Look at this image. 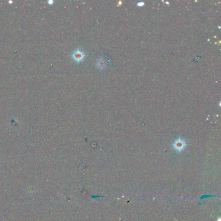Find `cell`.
I'll return each instance as SVG.
<instances>
[{
  "label": "cell",
  "instance_id": "4",
  "mask_svg": "<svg viewBox=\"0 0 221 221\" xmlns=\"http://www.w3.org/2000/svg\"><path fill=\"white\" fill-rule=\"evenodd\" d=\"M137 5H138V6H139V7H141V6H143V5H145V3H144V2H139V3H138L137 4Z\"/></svg>",
  "mask_w": 221,
  "mask_h": 221
},
{
  "label": "cell",
  "instance_id": "3",
  "mask_svg": "<svg viewBox=\"0 0 221 221\" xmlns=\"http://www.w3.org/2000/svg\"><path fill=\"white\" fill-rule=\"evenodd\" d=\"M108 66L107 59L104 57H100L96 62V66L100 70H104Z\"/></svg>",
  "mask_w": 221,
  "mask_h": 221
},
{
  "label": "cell",
  "instance_id": "5",
  "mask_svg": "<svg viewBox=\"0 0 221 221\" xmlns=\"http://www.w3.org/2000/svg\"><path fill=\"white\" fill-rule=\"evenodd\" d=\"M48 3H49V4H53V1H48Z\"/></svg>",
  "mask_w": 221,
  "mask_h": 221
},
{
  "label": "cell",
  "instance_id": "1",
  "mask_svg": "<svg viewBox=\"0 0 221 221\" xmlns=\"http://www.w3.org/2000/svg\"><path fill=\"white\" fill-rule=\"evenodd\" d=\"M173 146L176 150L181 151L184 149V148L186 147V142H185V141H184L182 139L179 138L175 140V142H174L173 144Z\"/></svg>",
  "mask_w": 221,
  "mask_h": 221
},
{
  "label": "cell",
  "instance_id": "2",
  "mask_svg": "<svg viewBox=\"0 0 221 221\" xmlns=\"http://www.w3.org/2000/svg\"><path fill=\"white\" fill-rule=\"evenodd\" d=\"M72 57L76 62H81L84 58V53L83 51L77 49L73 52V55H72Z\"/></svg>",
  "mask_w": 221,
  "mask_h": 221
}]
</instances>
